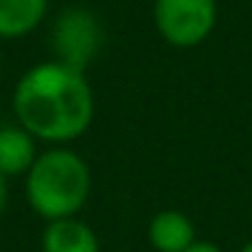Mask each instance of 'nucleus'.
<instances>
[{"instance_id": "1", "label": "nucleus", "mask_w": 252, "mask_h": 252, "mask_svg": "<svg viewBox=\"0 0 252 252\" xmlns=\"http://www.w3.org/2000/svg\"><path fill=\"white\" fill-rule=\"evenodd\" d=\"M14 114L35 141L65 144L87 133L95 95L84 71L60 60L33 65L14 87Z\"/></svg>"}, {"instance_id": "2", "label": "nucleus", "mask_w": 252, "mask_h": 252, "mask_svg": "<svg viewBox=\"0 0 252 252\" xmlns=\"http://www.w3.org/2000/svg\"><path fill=\"white\" fill-rule=\"evenodd\" d=\"M25 176L30 209L49 222L76 217L93 190L87 160L65 147H52L41 152Z\"/></svg>"}, {"instance_id": "3", "label": "nucleus", "mask_w": 252, "mask_h": 252, "mask_svg": "<svg viewBox=\"0 0 252 252\" xmlns=\"http://www.w3.org/2000/svg\"><path fill=\"white\" fill-rule=\"evenodd\" d=\"M152 19L160 38L176 49H192L217 25V0H155Z\"/></svg>"}, {"instance_id": "4", "label": "nucleus", "mask_w": 252, "mask_h": 252, "mask_svg": "<svg viewBox=\"0 0 252 252\" xmlns=\"http://www.w3.org/2000/svg\"><path fill=\"white\" fill-rule=\"evenodd\" d=\"M98 44L100 28L93 14L84 8L63 11V17L57 19L55 30H52V46H55L57 60L71 68H79V71H84V65L93 60Z\"/></svg>"}, {"instance_id": "5", "label": "nucleus", "mask_w": 252, "mask_h": 252, "mask_svg": "<svg viewBox=\"0 0 252 252\" xmlns=\"http://www.w3.org/2000/svg\"><path fill=\"white\" fill-rule=\"evenodd\" d=\"M149 244L158 252H187L195 244V225L176 209H163L149 220Z\"/></svg>"}, {"instance_id": "6", "label": "nucleus", "mask_w": 252, "mask_h": 252, "mask_svg": "<svg viewBox=\"0 0 252 252\" xmlns=\"http://www.w3.org/2000/svg\"><path fill=\"white\" fill-rule=\"evenodd\" d=\"M44 252H100V241L95 230L87 222L76 217L55 220L46 225L44 239H41Z\"/></svg>"}, {"instance_id": "7", "label": "nucleus", "mask_w": 252, "mask_h": 252, "mask_svg": "<svg viewBox=\"0 0 252 252\" xmlns=\"http://www.w3.org/2000/svg\"><path fill=\"white\" fill-rule=\"evenodd\" d=\"M49 0H0V41L33 33L46 17Z\"/></svg>"}, {"instance_id": "8", "label": "nucleus", "mask_w": 252, "mask_h": 252, "mask_svg": "<svg viewBox=\"0 0 252 252\" xmlns=\"http://www.w3.org/2000/svg\"><path fill=\"white\" fill-rule=\"evenodd\" d=\"M35 158V138L25 127H0V174L6 176H19L33 168Z\"/></svg>"}, {"instance_id": "9", "label": "nucleus", "mask_w": 252, "mask_h": 252, "mask_svg": "<svg viewBox=\"0 0 252 252\" xmlns=\"http://www.w3.org/2000/svg\"><path fill=\"white\" fill-rule=\"evenodd\" d=\"M187 252H222V250L217 244H212V241H195Z\"/></svg>"}, {"instance_id": "10", "label": "nucleus", "mask_w": 252, "mask_h": 252, "mask_svg": "<svg viewBox=\"0 0 252 252\" xmlns=\"http://www.w3.org/2000/svg\"><path fill=\"white\" fill-rule=\"evenodd\" d=\"M6 209V176L0 174V214Z\"/></svg>"}, {"instance_id": "11", "label": "nucleus", "mask_w": 252, "mask_h": 252, "mask_svg": "<svg viewBox=\"0 0 252 252\" xmlns=\"http://www.w3.org/2000/svg\"><path fill=\"white\" fill-rule=\"evenodd\" d=\"M241 252H252V241H247V244L241 247Z\"/></svg>"}, {"instance_id": "12", "label": "nucleus", "mask_w": 252, "mask_h": 252, "mask_svg": "<svg viewBox=\"0 0 252 252\" xmlns=\"http://www.w3.org/2000/svg\"><path fill=\"white\" fill-rule=\"evenodd\" d=\"M0 71H3V57H0Z\"/></svg>"}]
</instances>
